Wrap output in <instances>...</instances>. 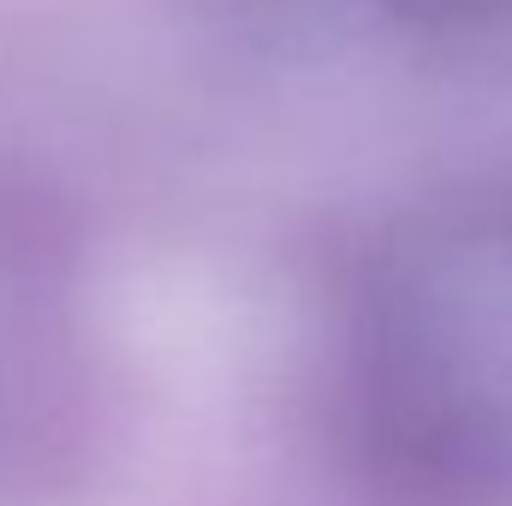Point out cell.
Here are the masks:
<instances>
[{
    "instance_id": "cell-1",
    "label": "cell",
    "mask_w": 512,
    "mask_h": 506,
    "mask_svg": "<svg viewBox=\"0 0 512 506\" xmlns=\"http://www.w3.org/2000/svg\"><path fill=\"white\" fill-rule=\"evenodd\" d=\"M346 364L405 477L512 501V185L429 197L387 227L352 286Z\"/></svg>"
},
{
    "instance_id": "cell-2",
    "label": "cell",
    "mask_w": 512,
    "mask_h": 506,
    "mask_svg": "<svg viewBox=\"0 0 512 506\" xmlns=\"http://www.w3.org/2000/svg\"><path fill=\"white\" fill-rule=\"evenodd\" d=\"M316 6L429 36H512V0H316Z\"/></svg>"
}]
</instances>
